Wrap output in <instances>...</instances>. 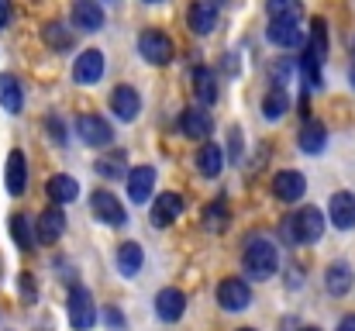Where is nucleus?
I'll use <instances>...</instances> for the list:
<instances>
[{
    "instance_id": "f257e3e1",
    "label": "nucleus",
    "mask_w": 355,
    "mask_h": 331,
    "mask_svg": "<svg viewBox=\"0 0 355 331\" xmlns=\"http://www.w3.org/2000/svg\"><path fill=\"white\" fill-rule=\"evenodd\" d=\"M241 266L252 280H269L279 269V252L269 238H248L241 252Z\"/></svg>"
},
{
    "instance_id": "f03ea898",
    "label": "nucleus",
    "mask_w": 355,
    "mask_h": 331,
    "mask_svg": "<svg viewBox=\"0 0 355 331\" xmlns=\"http://www.w3.org/2000/svg\"><path fill=\"white\" fill-rule=\"evenodd\" d=\"M138 52H141V59H145V62H152V66H169V62H173L176 45H173V38H169L166 31L148 28V31H141V35H138Z\"/></svg>"
},
{
    "instance_id": "7ed1b4c3",
    "label": "nucleus",
    "mask_w": 355,
    "mask_h": 331,
    "mask_svg": "<svg viewBox=\"0 0 355 331\" xmlns=\"http://www.w3.org/2000/svg\"><path fill=\"white\" fill-rule=\"evenodd\" d=\"M97 321V304L90 297L87 287H73L69 290V325L76 331H90Z\"/></svg>"
},
{
    "instance_id": "20e7f679",
    "label": "nucleus",
    "mask_w": 355,
    "mask_h": 331,
    "mask_svg": "<svg viewBox=\"0 0 355 331\" xmlns=\"http://www.w3.org/2000/svg\"><path fill=\"white\" fill-rule=\"evenodd\" d=\"M290 228H293V241L311 245V241H318V238L324 235V214L307 204V207H300V211L290 218Z\"/></svg>"
},
{
    "instance_id": "39448f33",
    "label": "nucleus",
    "mask_w": 355,
    "mask_h": 331,
    "mask_svg": "<svg viewBox=\"0 0 355 331\" xmlns=\"http://www.w3.org/2000/svg\"><path fill=\"white\" fill-rule=\"evenodd\" d=\"M76 131H80L83 145H90V148H104V145L114 142V128H111V121L101 117V114H83V117L76 121Z\"/></svg>"
},
{
    "instance_id": "423d86ee",
    "label": "nucleus",
    "mask_w": 355,
    "mask_h": 331,
    "mask_svg": "<svg viewBox=\"0 0 355 331\" xmlns=\"http://www.w3.org/2000/svg\"><path fill=\"white\" fill-rule=\"evenodd\" d=\"M90 207H94V218L104 221V224H111V228H121V224L128 221L124 204H121L111 190H94V197H90Z\"/></svg>"
},
{
    "instance_id": "0eeeda50",
    "label": "nucleus",
    "mask_w": 355,
    "mask_h": 331,
    "mask_svg": "<svg viewBox=\"0 0 355 331\" xmlns=\"http://www.w3.org/2000/svg\"><path fill=\"white\" fill-rule=\"evenodd\" d=\"M101 76H104V52L101 49H87L83 56H76L73 80L80 87H94V83H101Z\"/></svg>"
},
{
    "instance_id": "6e6552de",
    "label": "nucleus",
    "mask_w": 355,
    "mask_h": 331,
    "mask_svg": "<svg viewBox=\"0 0 355 331\" xmlns=\"http://www.w3.org/2000/svg\"><path fill=\"white\" fill-rule=\"evenodd\" d=\"M62 231H66L62 207H49V211H42L38 221H35V238H38L42 245H55V241L62 238Z\"/></svg>"
},
{
    "instance_id": "1a4fd4ad",
    "label": "nucleus",
    "mask_w": 355,
    "mask_h": 331,
    "mask_svg": "<svg viewBox=\"0 0 355 331\" xmlns=\"http://www.w3.org/2000/svg\"><path fill=\"white\" fill-rule=\"evenodd\" d=\"M180 131L187 135V138H200V142H207L211 138V131H214V117H211V110L204 108H190L183 110V117H180Z\"/></svg>"
},
{
    "instance_id": "9d476101",
    "label": "nucleus",
    "mask_w": 355,
    "mask_h": 331,
    "mask_svg": "<svg viewBox=\"0 0 355 331\" xmlns=\"http://www.w3.org/2000/svg\"><path fill=\"white\" fill-rule=\"evenodd\" d=\"M218 304L225 311H245L252 304V290L245 280H221L218 283Z\"/></svg>"
},
{
    "instance_id": "9b49d317",
    "label": "nucleus",
    "mask_w": 355,
    "mask_h": 331,
    "mask_svg": "<svg viewBox=\"0 0 355 331\" xmlns=\"http://www.w3.org/2000/svg\"><path fill=\"white\" fill-rule=\"evenodd\" d=\"M272 194H276V201L293 204V201H300V197L307 194V180H304L297 169H283V173H276V180H272Z\"/></svg>"
},
{
    "instance_id": "f8f14e48",
    "label": "nucleus",
    "mask_w": 355,
    "mask_h": 331,
    "mask_svg": "<svg viewBox=\"0 0 355 331\" xmlns=\"http://www.w3.org/2000/svg\"><path fill=\"white\" fill-rule=\"evenodd\" d=\"M183 311H187V297H183V290H176V287L159 290V297H155V314H159V321L173 325V321L183 318Z\"/></svg>"
},
{
    "instance_id": "ddd939ff",
    "label": "nucleus",
    "mask_w": 355,
    "mask_h": 331,
    "mask_svg": "<svg viewBox=\"0 0 355 331\" xmlns=\"http://www.w3.org/2000/svg\"><path fill=\"white\" fill-rule=\"evenodd\" d=\"M328 218L335 228H342V231H352L355 228V194L349 190H338L335 197H331V204H328Z\"/></svg>"
},
{
    "instance_id": "4468645a",
    "label": "nucleus",
    "mask_w": 355,
    "mask_h": 331,
    "mask_svg": "<svg viewBox=\"0 0 355 331\" xmlns=\"http://www.w3.org/2000/svg\"><path fill=\"white\" fill-rule=\"evenodd\" d=\"M187 24L193 35H211L218 28V7L211 0H197L190 10H187Z\"/></svg>"
},
{
    "instance_id": "2eb2a0df",
    "label": "nucleus",
    "mask_w": 355,
    "mask_h": 331,
    "mask_svg": "<svg viewBox=\"0 0 355 331\" xmlns=\"http://www.w3.org/2000/svg\"><path fill=\"white\" fill-rule=\"evenodd\" d=\"M266 38L272 45H279V49H300L304 45V28L293 24V21H269Z\"/></svg>"
},
{
    "instance_id": "dca6fc26",
    "label": "nucleus",
    "mask_w": 355,
    "mask_h": 331,
    "mask_svg": "<svg viewBox=\"0 0 355 331\" xmlns=\"http://www.w3.org/2000/svg\"><path fill=\"white\" fill-rule=\"evenodd\" d=\"M152 190H155V169L152 166H135L128 173V197L135 204H145L152 197Z\"/></svg>"
},
{
    "instance_id": "f3484780",
    "label": "nucleus",
    "mask_w": 355,
    "mask_h": 331,
    "mask_svg": "<svg viewBox=\"0 0 355 331\" xmlns=\"http://www.w3.org/2000/svg\"><path fill=\"white\" fill-rule=\"evenodd\" d=\"M3 176H7V194H10V197H21V194H24V183H28V162H24V152H21V148H14V152L7 155Z\"/></svg>"
},
{
    "instance_id": "a211bd4d",
    "label": "nucleus",
    "mask_w": 355,
    "mask_h": 331,
    "mask_svg": "<svg viewBox=\"0 0 355 331\" xmlns=\"http://www.w3.org/2000/svg\"><path fill=\"white\" fill-rule=\"evenodd\" d=\"M73 24L80 31H101L104 28V7L97 0H76L73 3Z\"/></svg>"
},
{
    "instance_id": "6ab92c4d",
    "label": "nucleus",
    "mask_w": 355,
    "mask_h": 331,
    "mask_svg": "<svg viewBox=\"0 0 355 331\" xmlns=\"http://www.w3.org/2000/svg\"><path fill=\"white\" fill-rule=\"evenodd\" d=\"M180 214H183V197L173 194V190L169 194H159V201L152 204V224L155 228H169Z\"/></svg>"
},
{
    "instance_id": "aec40b11",
    "label": "nucleus",
    "mask_w": 355,
    "mask_h": 331,
    "mask_svg": "<svg viewBox=\"0 0 355 331\" xmlns=\"http://www.w3.org/2000/svg\"><path fill=\"white\" fill-rule=\"evenodd\" d=\"M111 110H114L118 121H135L138 110H141L138 90H135V87H114V94H111Z\"/></svg>"
},
{
    "instance_id": "412c9836",
    "label": "nucleus",
    "mask_w": 355,
    "mask_h": 331,
    "mask_svg": "<svg viewBox=\"0 0 355 331\" xmlns=\"http://www.w3.org/2000/svg\"><path fill=\"white\" fill-rule=\"evenodd\" d=\"M42 42H45L52 52H69V49L76 45V35H73V28H66L62 21H49V24L42 28Z\"/></svg>"
},
{
    "instance_id": "4be33fe9",
    "label": "nucleus",
    "mask_w": 355,
    "mask_h": 331,
    "mask_svg": "<svg viewBox=\"0 0 355 331\" xmlns=\"http://www.w3.org/2000/svg\"><path fill=\"white\" fill-rule=\"evenodd\" d=\"M193 97H197L200 108H211V104L218 101V76H214L207 66L193 69Z\"/></svg>"
},
{
    "instance_id": "5701e85b",
    "label": "nucleus",
    "mask_w": 355,
    "mask_h": 331,
    "mask_svg": "<svg viewBox=\"0 0 355 331\" xmlns=\"http://www.w3.org/2000/svg\"><path fill=\"white\" fill-rule=\"evenodd\" d=\"M45 194L55 201V207H62V204H73V201L80 197V183H76L73 176L59 173V176H52V180L45 183Z\"/></svg>"
},
{
    "instance_id": "b1692460",
    "label": "nucleus",
    "mask_w": 355,
    "mask_h": 331,
    "mask_svg": "<svg viewBox=\"0 0 355 331\" xmlns=\"http://www.w3.org/2000/svg\"><path fill=\"white\" fill-rule=\"evenodd\" d=\"M324 145H328V128L321 121H304V128H300V152L318 155V152H324Z\"/></svg>"
},
{
    "instance_id": "393cba45",
    "label": "nucleus",
    "mask_w": 355,
    "mask_h": 331,
    "mask_svg": "<svg viewBox=\"0 0 355 331\" xmlns=\"http://www.w3.org/2000/svg\"><path fill=\"white\" fill-rule=\"evenodd\" d=\"M324 287H328L331 297H345L352 290V269H349V262H331L328 273H324Z\"/></svg>"
},
{
    "instance_id": "a878e982",
    "label": "nucleus",
    "mask_w": 355,
    "mask_h": 331,
    "mask_svg": "<svg viewBox=\"0 0 355 331\" xmlns=\"http://www.w3.org/2000/svg\"><path fill=\"white\" fill-rule=\"evenodd\" d=\"M0 104H3L7 114H21V108H24V87L10 73L0 76Z\"/></svg>"
},
{
    "instance_id": "bb28decb",
    "label": "nucleus",
    "mask_w": 355,
    "mask_h": 331,
    "mask_svg": "<svg viewBox=\"0 0 355 331\" xmlns=\"http://www.w3.org/2000/svg\"><path fill=\"white\" fill-rule=\"evenodd\" d=\"M225 166V152L214 145V142H204L200 152H197V173L200 176H218Z\"/></svg>"
},
{
    "instance_id": "cd10ccee",
    "label": "nucleus",
    "mask_w": 355,
    "mask_h": 331,
    "mask_svg": "<svg viewBox=\"0 0 355 331\" xmlns=\"http://www.w3.org/2000/svg\"><path fill=\"white\" fill-rule=\"evenodd\" d=\"M141 262H145V252H141V245H138V241H124V245H118L121 276H135V273L141 269Z\"/></svg>"
},
{
    "instance_id": "c85d7f7f",
    "label": "nucleus",
    "mask_w": 355,
    "mask_h": 331,
    "mask_svg": "<svg viewBox=\"0 0 355 331\" xmlns=\"http://www.w3.org/2000/svg\"><path fill=\"white\" fill-rule=\"evenodd\" d=\"M304 52H311L318 62H324V56H328V24H324V17H311V38H307Z\"/></svg>"
},
{
    "instance_id": "c756f323",
    "label": "nucleus",
    "mask_w": 355,
    "mask_h": 331,
    "mask_svg": "<svg viewBox=\"0 0 355 331\" xmlns=\"http://www.w3.org/2000/svg\"><path fill=\"white\" fill-rule=\"evenodd\" d=\"M266 10H269V21H293V24L304 21V3L300 0H269Z\"/></svg>"
},
{
    "instance_id": "7c9ffc66",
    "label": "nucleus",
    "mask_w": 355,
    "mask_h": 331,
    "mask_svg": "<svg viewBox=\"0 0 355 331\" xmlns=\"http://www.w3.org/2000/svg\"><path fill=\"white\" fill-rule=\"evenodd\" d=\"M228 224H232V211H228V204H225V201H214V204H207V207H204V228H207L211 235L228 231Z\"/></svg>"
},
{
    "instance_id": "2f4dec72",
    "label": "nucleus",
    "mask_w": 355,
    "mask_h": 331,
    "mask_svg": "<svg viewBox=\"0 0 355 331\" xmlns=\"http://www.w3.org/2000/svg\"><path fill=\"white\" fill-rule=\"evenodd\" d=\"M286 110H290V97H286L283 87H272V90L262 97V117H266V121H279Z\"/></svg>"
},
{
    "instance_id": "473e14b6",
    "label": "nucleus",
    "mask_w": 355,
    "mask_h": 331,
    "mask_svg": "<svg viewBox=\"0 0 355 331\" xmlns=\"http://www.w3.org/2000/svg\"><path fill=\"white\" fill-rule=\"evenodd\" d=\"M300 76H304V87H311V90L324 83V76H321V62H318L311 52L300 56Z\"/></svg>"
},
{
    "instance_id": "72a5a7b5",
    "label": "nucleus",
    "mask_w": 355,
    "mask_h": 331,
    "mask_svg": "<svg viewBox=\"0 0 355 331\" xmlns=\"http://www.w3.org/2000/svg\"><path fill=\"white\" fill-rule=\"evenodd\" d=\"M97 173L107 176V180H121V176H124V152L101 155V159H97Z\"/></svg>"
},
{
    "instance_id": "f704fd0d",
    "label": "nucleus",
    "mask_w": 355,
    "mask_h": 331,
    "mask_svg": "<svg viewBox=\"0 0 355 331\" xmlns=\"http://www.w3.org/2000/svg\"><path fill=\"white\" fill-rule=\"evenodd\" d=\"M10 235H14L17 248H24V252H28L31 241H35V238H31V221L24 218V214H14V218H10Z\"/></svg>"
},
{
    "instance_id": "c9c22d12",
    "label": "nucleus",
    "mask_w": 355,
    "mask_h": 331,
    "mask_svg": "<svg viewBox=\"0 0 355 331\" xmlns=\"http://www.w3.org/2000/svg\"><path fill=\"white\" fill-rule=\"evenodd\" d=\"M45 128H49V135H52V142H66V131H62V121L59 117H45Z\"/></svg>"
},
{
    "instance_id": "e433bc0d",
    "label": "nucleus",
    "mask_w": 355,
    "mask_h": 331,
    "mask_svg": "<svg viewBox=\"0 0 355 331\" xmlns=\"http://www.w3.org/2000/svg\"><path fill=\"white\" fill-rule=\"evenodd\" d=\"M238 148H241V131H238V128H232V159L238 155Z\"/></svg>"
},
{
    "instance_id": "4c0bfd02",
    "label": "nucleus",
    "mask_w": 355,
    "mask_h": 331,
    "mask_svg": "<svg viewBox=\"0 0 355 331\" xmlns=\"http://www.w3.org/2000/svg\"><path fill=\"white\" fill-rule=\"evenodd\" d=\"M338 331H355V314H345V318L338 321Z\"/></svg>"
},
{
    "instance_id": "58836bf2",
    "label": "nucleus",
    "mask_w": 355,
    "mask_h": 331,
    "mask_svg": "<svg viewBox=\"0 0 355 331\" xmlns=\"http://www.w3.org/2000/svg\"><path fill=\"white\" fill-rule=\"evenodd\" d=\"M107 325H111V328H114V325H124V318H121V311H114V307L107 311Z\"/></svg>"
},
{
    "instance_id": "ea45409f",
    "label": "nucleus",
    "mask_w": 355,
    "mask_h": 331,
    "mask_svg": "<svg viewBox=\"0 0 355 331\" xmlns=\"http://www.w3.org/2000/svg\"><path fill=\"white\" fill-rule=\"evenodd\" d=\"M7 24V0H0V28Z\"/></svg>"
},
{
    "instance_id": "a19ab883",
    "label": "nucleus",
    "mask_w": 355,
    "mask_h": 331,
    "mask_svg": "<svg viewBox=\"0 0 355 331\" xmlns=\"http://www.w3.org/2000/svg\"><path fill=\"white\" fill-rule=\"evenodd\" d=\"M349 76H352V87H355V66H352V69H349Z\"/></svg>"
},
{
    "instance_id": "79ce46f5",
    "label": "nucleus",
    "mask_w": 355,
    "mask_h": 331,
    "mask_svg": "<svg viewBox=\"0 0 355 331\" xmlns=\"http://www.w3.org/2000/svg\"><path fill=\"white\" fill-rule=\"evenodd\" d=\"M300 331H321V328H314V325H311V328H300Z\"/></svg>"
},
{
    "instance_id": "37998d69",
    "label": "nucleus",
    "mask_w": 355,
    "mask_h": 331,
    "mask_svg": "<svg viewBox=\"0 0 355 331\" xmlns=\"http://www.w3.org/2000/svg\"><path fill=\"white\" fill-rule=\"evenodd\" d=\"M145 3H159V0H145Z\"/></svg>"
},
{
    "instance_id": "c03bdc74",
    "label": "nucleus",
    "mask_w": 355,
    "mask_h": 331,
    "mask_svg": "<svg viewBox=\"0 0 355 331\" xmlns=\"http://www.w3.org/2000/svg\"><path fill=\"white\" fill-rule=\"evenodd\" d=\"M238 331H255V328H238Z\"/></svg>"
},
{
    "instance_id": "a18cd8bd",
    "label": "nucleus",
    "mask_w": 355,
    "mask_h": 331,
    "mask_svg": "<svg viewBox=\"0 0 355 331\" xmlns=\"http://www.w3.org/2000/svg\"><path fill=\"white\" fill-rule=\"evenodd\" d=\"M352 52H355V38H352Z\"/></svg>"
},
{
    "instance_id": "49530a36",
    "label": "nucleus",
    "mask_w": 355,
    "mask_h": 331,
    "mask_svg": "<svg viewBox=\"0 0 355 331\" xmlns=\"http://www.w3.org/2000/svg\"><path fill=\"white\" fill-rule=\"evenodd\" d=\"M0 276H3V269H0Z\"/></svg>"
}]
</instances>
